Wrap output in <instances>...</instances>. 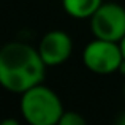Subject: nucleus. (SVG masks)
Wrapping results in <instances>:
<instances>
[{
  "label": "nucleus",
  "mask_w": 125,
  "mask_h": 125,
  "mask_svg": "<svg viewBox=\"0 0 125 125\" xmlns=\"http://www.w3.org/2000/svg\"><path fill=\"white\" fill-rule=\"evenodd\" d=\"M46 63L38 48L22 41H10L0 48V85L11 94H24L43 83Z\"/></svg>",
  "instance_id": "nucleus-1"
},
{
  "label": "nucleus",
  "mask_w": 125,
  "mask_h": 125,
  "mask_svg": "<svg viewBox=\"0 0 125 125\" xmlns=\"http://www.w3.org/2000/svg\"><path fill=\"white\" fill-rule=\"evenodd\" d=\"M19 111L22 119L30 125H59L65 109L60 97L40 83L21 94Z\"/></svg>",
  "instance_id": "nucleus-2"
},
{
  "label": "nucleus",
  "mask_w": 125,
  "mask_h": 125,
  "mask_svg": "<svg viewBox=\"0 0 125 125\" xmlns=\"http://www.w3.org/2000/svg\"><path fill=\"white\" fill-rule=\"evenodd\" d=\"M124 52L120 43L94 38L83 49V63L89 71L95 74H113L119 73L122 65Z\"/></svg>",
  "instance_id": "nucleus-3"
},
{
  "label": "nucleus",
  "mask_w": 125,
  "mask_h": 125,
  "mask_svg": "<svg viewBox=\"0 0 125 125\" xmlns=\"http://www.w3.org/2000/svg\"><path fill=\"white\" fill-rule=\"evenodd\" d=\"M89 21L90 32L95 38L120 43L125 37V8L119 3H101Z\"/></svg>",
  "instance_id": "nucleus-4"
},
{
  "label": "nucleus",
  "mask_w": 125,
  "mask_h": 125,
  "mask_svg": "<svg viewBox=\"0 0 125 125\" xmlns=\"http://www.w3.org/2000/svg\"><path fill=\"white\" fill-rule=\"evenodd\" d=\"M37 48L46 67H59L70 59L73 40L63 30H49L41 37Z\"/></svg>",
  "instance_id": "nucleus-5"
},
{
  "label": "nucleus",
  "mask_w": 125,
  "mask_h": 125,
  "mask_svg": "<svg viewBox=\"0 0 125 125\" xmlns=\"http://www.w3.org/2000/svg\"><path fill=\"white\" fill-rule=\"evenodd\" d=\"M103 0H62L63 11L74 19H90Z\"/></svg>",
  "instance_id": "nucleus-6"
},
{
  "label": "nucleus",
  "mask_w": 125,
  "mask_h": 125,
  "mask_svg": "<svg viewBox=\"0 0 125 125\" xmlns=\"http://www.w3.org/2000/svg\"><path fill=\"white\" fill-rule=\"evenodd\" d=\"M85 119L81 116L79 113H74V111H63L59 125H84Z\"/></svg>",
  "instance_id": "nucleus-7"
},
{
  "label": "nucleus",
  "mask_w": 125,
  "mask_h": 125,
  "mask_svg": "<svg viewBox=\"0 0 125 125\" xmlns=\"http://www.w3.org/2000/svg\"><path fill=\"white\" fill-rule=\"evenodd\" d=\"M117 124H120V125H125V113H122V116L117 119Z\"/></svg>",
  "instance_id": "nucleus-8"
},
{
  "label": "nucleus",
  "mask_w": 125,
  "mask_h": 125,
  "mask_svg": "<svg viewBox=\"0 0 125 125\" xmlns=\"http://www.w3.org/2000/svg\"><path fill=\"white\" fill-rule=\"evenodd\" d=\"M120 48H122V52H124V59H125V37L120 40Z\"/></svg>",
  "instance_id": "nucleus-9"
},
{
  "label": "nucleus",
  "mask_w": 125,
  "mask_h": 125,
  "mask_svg": "<svg viewBox=\"0 0 125 125\" xmlns=\"http://www.w3.org/2000/svg\"><path fill=\"white\" fill-rule=\"evenodd\" d=\"M124 98H125V81H124Z\"/></svg>",
  "instance_id": "nucleus-10"
}]
</instances>
